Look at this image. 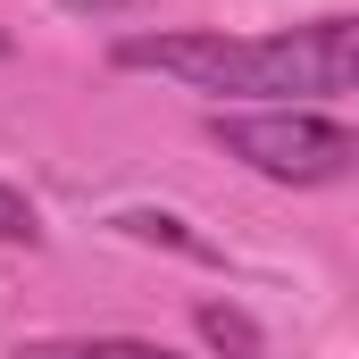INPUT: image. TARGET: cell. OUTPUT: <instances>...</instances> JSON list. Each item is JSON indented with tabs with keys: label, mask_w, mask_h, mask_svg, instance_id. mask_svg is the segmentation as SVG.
I'll return each instance as SVG.
<instances>
[{
	"label": "cell",
	"mask_w": 359,
	"mask_h": 359,
	"mask_svg": "<svg viewBox=\"0 0 359 359\" xmlns=\"http://www.w3.org/2000/svg\"><path fill=\"white\" fill-rule=\"evenodd\" d=\"M117 234H134V243H168V251H184V259H217L184 217H159V209H126V217H117Z\"/></svg>",
	"instance_id": "277c9868"
},
{
	"label": "cell",
	"mask_w": 359,
	"mask_h": 359,
	"mask_svg": "<svg viewBox=\"0 0 359 359\" xmlns=\"http://www.w3.org/2000/svg\"><path fill=\"white\" fill-rule=\"evenodd\" d=\"M201 334H209L217 351H234V359H268V351H259V334H251V318L226 309V301H201Z\"/></svg>",
	"instance_id": "5b68a950"
},
{
	"label": "cell",
	"mask_w": 359,
	"mask_h": 359,
	"mask_svg": "<svg viewBox=\"0 0 359 359\" xmlns=\"http://www.w3.org/2000/svg\"><path fill=\"white\" fill-rule=\"evenodd\" d=\"M17 359H176V351L142 334H50V343H17Z\"/></svg>",
	"instance_id": "3957f363"
},
{
	"label": "cell",
	"mask_w": 359,
	"mask_h": 359,
	"mask_svg": "<svg viewBox=\"0 0 359 359\" xmlns=\"http://www.w3.org/2000/svg\"><path fill=\"white\" fill-rule=\"evenodd\" d=\"M209 142L268 184H343L359 168V134L318 109H234V117L217 109Z\"/></svg>",
	"instance_id": "7a4b0ae2"
},
{
	"label": "cell",
	"mask_w": 359,
	"mask_h": 359,
	"mask_svg": "<svg viewBox=\"0 0 359 359\" xmlns=\"http://www.w3.org/2000/svg\"><path fill=\"white\" fill-rule=\"evenodd\" d=\"M0 50H8V34H0Z\"/></svg>",
	"instance_id": "52a82bcc"
},
{
	"label": "cell",
	"mask_w": 359,
	"mask_h": 359,
	"mask_svg": "<svg viewBox=\"0 0 359 359\" xmlns=\"http://www.w3.org/2000/svg\"><path fill=\"white\" fill-rule=\"evenodd\" d=\"M126 76H168L184 92H209V100H343L359 67V25L351 17H318V25H292V34H217V25H192V34H117L109 50Z\"/></svg>",
	"instance_id": "6da1fadb"
},
{
	"label": "cell",
	"mask_w": 359,
	"mask_h": 359,
	"mask_svg": "<svg viewBox=\"0 0 359 359\" xmlns=\"http://www.w3.org/2000/svg\"><path fill=\"white\" fill-rule=\"evenodd\" d=\"M0 243H42V217H34V201H25L8 176H0Z\"/></svg>",
	"instance_id": "8992f818"
}]
</instances>
